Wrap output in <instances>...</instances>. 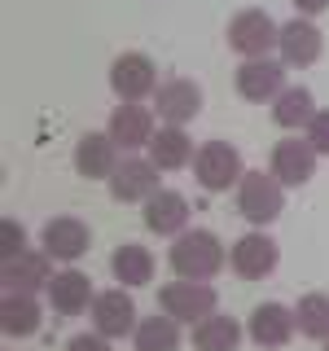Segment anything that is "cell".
Masks as SVG:
<instances>
[{"label":"cell","mask_w":329,"mask_h":351,"mask_svg":"<svg viewBox=\"0 0 329 351\" xmlns=\"http://www.w3.org/2000/svg\"><path fill=\"white\" fill-rule=\"evenodd\" d=\"M219 263H224V246H219L215 233H206V228H184V233L175 237V246H171L175 277H184V281H211L215 272H219Z\"/></svg>","instance_id":"cell-1"},{"label":"cell","mask_w":329,"mask_h":351,"mask_svg":"<svg viewBox=\"0 0 329 351\" xmlns=\"http://www.w3.org/2000/svg\"><path fill=\"white\" fill-rule=\"evenodd\" d=\"M237 211L250 224H272L285 211V184L272 171H246L237 180Z\"/></svg>","instance_id":"cell-2"},{"label":"cell","mask_w":329,"mask_h":351,"mask_svg":"<svg viewBox=\"0 0 329 351\" xmlns=\"http://www.w3.org/2000/svg\"><path fill=\"white\" fill-rule=\"evenodd\" d=\"M241 176H246L241 171V158H237V149L228 145V141H206V145L193 154V180L202 184V189H211V193L233 189Z\"/></svg>","instance_id":"cell-3"},{"label":"cell","mask_w":329,"mask_h":351,"mask_svg":"<svg viewBox=\"0 0 329 351\" xmlns=\"http://www.w3.org/2000/svg\"><path fill=\"white\" fill-rule=\"evenodd\" d=\"M158 312H167L171 321H202V316L215 312V290L206 281H171L158 290Z\"/></svg>","instance_id":"cell-4"},{"label":"cell","mask_w":329,"mask_h":351,"mask_svg":"<svg viewBox=\"0 0 329 351\" xmlns=\"http://www.w3.org/2000/svg\"><path fill=\"white\" fill-rule=\"evenodd\" d=\"M277 40H281V27L263 14V9H241V14L228 22V44H233L241 58H268Z\"/></svg>","instance_id":"cell-5"},{"label":"cell","mask_w":329,"mask_h":351,"mask_svg":"<svg viewBox=\"0 0 329 351\" xmlns=\"http://www.w3.org/2000/svg\"><path fill=\"white\" fill-rule=\"evenodd\" d=\"M110 88L119 101H145L149 93H158V71L145 53H123L110 66Z\"/></svg>","instance_id":"cell-6"},{"label":"cell","mask_w":329,"mask_h":351,"mask_svg":"<svg viewBox=\"0 0 329 351\" xmlns=\"http://www.w3.org/2000/svg\"><path fill=\"white\" fill-rule=\"evenodd\" d=\"M93 325H97V334H106V338H127L132 329H136V303H132V294L127 290H101L93 299Z\"/></svg>","instance_id":"cell-7"},{"label":"cell","mask_w":329,"mask_h":351,"mask_svg":"<svg viewBox=\"0 0 329 351\" xmlns=\"http://www.w3.org/2000/svg\"><path fill=\"white\" fill-rule=\"evenodd\" d=\"M110 193H114L119 202H149V197L158 193V167H154L149 158L127 154L114 167V176H110Z\"/></svg>","instance_id":"cell-8"},{"label":"cell","mask_w":329,"mask_h":351,"mask_svg":"<svg viewBox=\"0 0 329 351\" xmlns=\"http://www.w3.org/2000/svg\"><path fill=\"white\" fill-rule=\"evenodd\" d=\"M154 110H158V119L167 128H184L189 119H197V110H202V88L193 80H167L154 93Z\"/></svg>","instance_id":"cell-9"},{"label":"cell","mask_w":329,"mask_h":351,"mask_svg":"<svg viewBox=\"0 0 329 351\" xmlns=\"http://www.w3.org/2000/svg\"><path fill=\"white\" fill-rule=\"evenodd\" d=\"M88 224L84 219H75V215H58V219H49L44 224V233H40V246H44V255L49 259H62V263H71V259H80L84 250H88Z\"/></svg>","instance_id":"cell-10"},{"label":"cell","mask_w":329,"mask_h":351,"mask_svg":"<svg viewBox=\"0 0 329 351\" xmlns=\"http://www.w3.org/2000/svg\"><path fill=\"white\" fill-rule=\"evenodd\" d=\"M316 154L307 141H294V136H285L272 145V176H277L281 184H307L316 176Z\"/></svg>","instance_id":"cell-11"},{"label":"cell","mask_w":329,"mask_h":351,"mask_svg":"<svg viewBox=\"0 0 329 351\" xmlns=\"http://www.w3.org/2000/svg\"><path fill=\"white\" fill-rule=\"evenodd\" d=\"M110 141H114L119 149H132L136 154L141 145H149L154 141V119H149V110L141 106V101H123L114 110V114H110Z\"/></svg>","instance_id":"cell-12"},{"label":"cell","mask_w":329,"mask_h":351,"mask_svg":"<svg viewBox=\"0 0 329 351\" xmlns=\"http://www.w3.org/2000/svg\"><path fill=\"white\" fill-rule=\"evenodd\" d=\"M53 272H49V255H31V250H22V255L5 259V268H0V285L14 294H36V290H49Z\"/></svg>","instance_id":"cell-13"},{"label":"cell","mask_w":329,"mask_h":351,"mask_svg":"<svg viewBox=\"0 0 329 351\" xmlns=\"http://www.w3.org/2000/svg\"><path fill=\"white\" fill-rule=\"evenodd\" d=\"M233 272L237 277H246V281H259V277H268L272 268H277V241L272 237H263V233H246V237H237V246H233Z\"/></svg>","instance_id":"cell-14"},{"label":"cell","mask_w":329,"mask_h":351,"mask_svg":"<svg viewBox=\"0 0 329 351\" xmlns=\"http://www.w3.org/2000/svg\"><path fill=\"white\" fill-rule=\"evenodd\" d=\"M237 93L246 97V101H272V97H281V93H285V71H281V62H272V58H250V62L237 71Z\"/></svg>","instance_id":"cell-15"},{"label":"cell","mask_w":329,"mask_h":351,"mask_svg":"<svg viewBox=\"0 0 329 351\" xmlns=\"http://www.w3.org/2000/svg\"><path fill=\"white\" fill-rule=\"evenodd\" d=\"M294 329H299V321H294V312L281 307V303H259L255 312H250V338H255L259 347H285L294 338Z\"/></svg>","instance_id":"cell-16"},{"label":"cell","mask_w":329,"mask_h":351,"mask_svg":"<svg viewBox=\"0 0 329 351\" xmlns=\"http://www.w3.org/2000/svg\"><path fill=\"white\" fill-rule=\"evenodd\" d=\"M93 281L84 277V272H53V281H49V303H53V312L58 316H80L93 307Z\"/></svg>","instance_id":"cell-17"},{"label":"cell","mask_w":329,"mask_h":351,"mask_svg":"<svg viewBox=\"0 0 329 351\" xmlns=\"http://www.w3.org/2000/svg\"><path fill=\"white\" fill-rule=\"evenodd\" d=\"M114 141H110V132H88V136L75 145V167H80V176H88V180H110L119 167L114 158Z\"/></svg>","instance_id":"cell-18"},{"label":"cell","mask_w":329,"mask_h":351,"mask_svg":"<svg viewBox=\"0 0 329 351\" xmlns=\"http://www.w3.org/2000/svg\"><path fill=\"white\" fill-rule=\"evenodd\" d=\"M277 49H281V62L285 66H312L316 58H321V31H316L307 18H294V22H285V27H281Z\"/></svg>","instance_id":"cell-19"},{"label":"cell","mask_w":329,"mask_h":351,"mask_svg":"<svg viewBox=\"0 0 329 351\" xmlns=\"http://www.w3.org/2000/svg\"><path fill=\"white\" fill-rule=\"evenodd\" d=\"M184 224H189V202H184L175 189H158L145 202V228L158 237L167 233H184Z\"/></svg>","instance_id":"cell-20"},{"label":"cell","mask_w":329,"mask_h":351,"mask_svg":"<svg viewBox=\"0 0 329 351\" xmlns=\"http://www.w3.org/2000/svg\"><path fill=\"white\" fill-rule=\"evenodd\" d=\"M149 162L158 171H175V167H184V162H193V141H189V132L184 128H162V132H154V141H149Z\"/></svg>","instance_id":"cell-21"},{"label":"cell","mask_w":329,"mask_h":351,"mask_svg":"<svg viewBox=\"0 0 329 351\" xmlns=\"http://www.w3.org/2000/svg\"><path fill=\"white\" fill-rule=\"evenodd\" d=\"M193 347L197 351H237L241 347V325L233 321V316H202V321L193 325Z\"/></svg>","instance_id":"cell-22"},{"label":"cell","mask_w":329,"mask_h":351,"mask_svg":"<svg viewBox=\"0 0 329 351\" xmlns=\"http://www.w3.org/2000/svg\"><path fill=\"white\" fill-rule=\"evenodd\" d=\"M0 325H5L9 338H27L40 329V303L36 294H14L5 290V303H0Z\"/></svg>","instance_id":"cell-23"},{"label":"cell","mask_w":329,"mask_h":351,"mask_svg":"<svg viewBox=\"0 0 329 351\" xmlns=\"http://www.w3.org/2000/svg\"><path fill=\"white\" fill-rule=\"evenodd\" d=\"M110 268H114V281H123V285H145L154 281V255L145 246H136V241H127V246H119L114 250V259H110Z\"/></svg>","instance_id":"cell-24"},{"label":"cell","mask_w":329,"mask_h":351,"mask_svg":"<svg viewBox=\"0 0 329 351\" xmlns=\"http://www.w3.org/2000/svg\"><path fill=\"white\" fill-rule=\"evenodd\" d=\"M180 347V321L162 316H145L136 325V351H175Z\"/></svg>","instance_id":"cell-25"},{"label":"cell","mask_w":329,"mask_h":351,"mask_svg":"<svg viewBox=\"0 0 329 351\" xmlns=\"http://www.w3.org/2000/svg\"><path fill=\"white\" fill-rule=\"evenodd\" d=\"M294 321H299V334L329 343V294H303L294 303Z\"/></svg>","instance_id":"cell-26"},{"label":"cell","mask_w":329,"mask_h":351,"mask_svg":"<svg viewBox=\"0 0 329 351\" xmlns=\"http://www.w3.org/2000/svg\"><path fill=\"white\" fill-rule=\"evenodd\" d=\"M312 114H316V101H312V93H307V88H285V93L277 97V106H272V119H277L285 132L312 123Z\"/></svg>","instance_id":"cell-27"},{"label":"cell","mask_w":329,"mask_h":351,"mask_svg":"<svg viewBox=\"0 0 329 351\" xmlns=\"http://www.w3.org/2000/svg\"><path fill=\"white\" fill-rule=\"evenodd\" d=\"M307 145L316 154H329V110H316L312 123H307Z\"/></svg>","instance_id":"cell-28"},{"label":"cell","mask_w":329,"mask_h":351,"mask_svg":"<svg viewBox=\"0 0 329 351\" xmlns=\"http://www.w3.org/2000/svg\"><path fill=\"white\" fill-rule=\"evenodd\" d=\"M66 351H110V338L97 334V329L93 334H75L71 343H66Z\"/></svg>","instance_id":"cell-29"},{"label":"cell","mask_w":329,"mask_h":351,"mask_svg":"<svg viewBox=\"0 0 329 351\" xmlns=\"http://www.w3.org/2000/svg\"><path fill=\"white\" fill-rule=\"evenodd\" d=\"M0 250H5V259H14V255L27 250V246H22V228L14 224V219H5V246H0Z\"/></svg>","instance_id":"cell-30"},{"label":"cell","mask_w":329,"mask_h":351,"mask_svg":"<svg viewBox=\"0 0 329 351\" xmlns=\"http://www.w3.org/2000/svg\"><path fill=\"white\" fill-rule=\"evenodd\" d=\"M294 9H299L303 18H312V14H325V9H329V0H294Z\"/></svg>","instance_id":"cell-31"},{"label":"cell","mask_w":329,"mask_h":351,"mask_svg":"<svg viewBox=\"0 0 329 351\" xmlns=\"http://www.w3.org/2000/svg\"><path fill=\"white\" fill-rule=\"evenodd\" d=\"M325 351H329V343H325Z\"/></svg>","instance_id":"cell-32"}]
</instances>
